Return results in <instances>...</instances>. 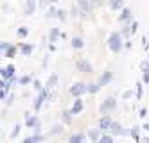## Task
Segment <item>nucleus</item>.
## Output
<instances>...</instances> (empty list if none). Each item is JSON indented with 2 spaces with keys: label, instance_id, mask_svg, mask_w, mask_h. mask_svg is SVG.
<instances>
[{
  "label": "nucleus",
  "instance_id": "nucleus-1",
  "mask_svg": "<svg viewBox=\"0 0 149 143\" xmlns=\"http://www.w3.org/2000/svg\"><path fill=\"white\" fill-rule=\"evenodd\" d=\"M108 48L113 54H119L124 48V41H122V34L120 32H111L110 38H108Z\"/></svg>",
  "mask_w": 149,
  "mask_h": 143
},
{
  "label": "nucleus",
  "instance_id": "nucleus-2",
  "mask_svg": "<svg viewBox=\"0 0 149 143\" xmlns=\"http://www.w3.org/2000/svg\"><path fill=\"white\" fill-rule=\"evenodd\" d=\"M115 107H117V100H115L113 97H108V98H106V100L101 104L99 111H101L102 115H108V113H111V111H113Z\"/></svg>",
  "mask_w": 149,
  "mask_h": 143
},
{
  "label": "nucleus",
  "instance_id": "nucleus-3",
  "mask_svg": "<svg viewBox=\"0 0 149 143\" xmlns=\"http://www.w3.org/2000/svg\"><path fill=\"white\" fill-rule=\"evenodd\" d=\"M84 93H86V84L84 82H76L70 86V95L72 97H83Z\"/></svg>",
  "mask_w": 149,
  "mask_h": 143
},
{
  "label": "nucleus",
  "instance_id": "nucleus-4",
  "mask_svg": "<svg viewBox=\"0 0 149 143\" xmlns=\"http://www.w3.org/2000/svg\"><path fill=\"white\" fill-rule=\"evenodd\" d=\"M110 133L113 134V136H124V134H130V131H124V127L119 124V122H113L111 120V124H110Z\"/></svg>",
  "mask_w": 149,
  "mask_h": 143
},
{
  "label": "nucleus",
  "instance_id": "nucleus-5",
  "mask_svg": "<svg viewBox=\"0 0 149 143\" xmlns=\"http://www.w3.org/2000/svg\"><path fill=\"white\" fill-rule=\"evenodd\" d=\"M47 98H49V90H47V88H45V90L41 88L38 98L34 100V109H36V111H40V109H41V106H43V102L47 100Z\"/></svg>",
  "mask_w": 149,
  "mask_h": 143
},
{
  "label": "nucleus",
  "instance_id": "nucleus-6",
  "mask_svg": "<svg viewBox=\"0 0 149 143\" xmlns=\"http://www.w3.org/2000/svg\"><path fill=\"white\" fill-rule=\"evenodd\" d=\"M76 66H77V70H79V72H83V73H92V72H93L92 64H90L86 59H79V61L76 63Z\"/></svg>",
  "mask_w": 149,
  "mask_h": 143
},
{
  "label": "nucleus",
  "instance_id": "nucleus-7",
  "mask_svg": "<svg viewBox=\"0 0 149 143\" xmlns=\"http://www.w3.org/2000/svg\"><path fill=\"white\" fill-rule=\"evenodd\" d=\"M110 124H111V116L110 115H102V118L99 120V131L101 133H106L110 129Z\"/></svg>",
  "mask_w": 149,
  "mask_h": 143
},
{
  "label": "nucleus",
  "instance_id": "nucleus-8",
  "mask_svg": "<svg viewBox=\"0 0 149 143\" xmlns=\"http://www.w3.org/2000/svg\"><path fill=\"white\" fill-rule=\"evenodd\" d=\"M34 11H36V0H25L24 15L25 16H31V15H34Z\"/></svg>",
  "mask_w": 149,
  "mask_h": 143
},
{
  "label": "nucleus",
  "instance_id": "nucleus-9",
  "mask_svg": "<svg viewBox=\"0 0 149 143\" xmlns=\"http://www.w3.org/2000/svg\"><path fill=\"white\" fill-rule=\"evenodd\" d=\"M77 100H74V106H72V109H70V113L72 115H79L83 109H84V104H83V100H81V97H76Z\"/></svg>",
  "mask_w": 149,
  "mask_h": 143
},
{
  "label": "nucleus",
  "instance_id": "nucleus-10",
  "mask_svg": "<svg viewBox=\"0 0 149 143\" xmlns=\"http://www.w3.org/2000/svg\"><path fill=\"white\" fill-rule=\"evenodd\" d=\"M131 18H133V15H131V9L130 7H122V13L119 15V21H131Z\"/></svg>",
  "mask_w": 149,
  "mask_h": 143
},
{
  "label": "nucleus",
  "instance_id": "nucleus-11",
  "mask_svg": "<svg viewBox=\"0 0 149 143\" xmlns=\"http://www.w3.org/2000/svg\"><path fill=\"white\" fill-rule=\"evenodd\" d=\"M113 81V73L108 70V72H104L102 75H101V79H99V86L102 88V86H106V84H110Z\"/></svg>",
  "mask_w": 149,
  "mask_h": 143
},
{
  "label": "nucleus",
  "instance_id": "nucleus-12",
  "mask_svg": "<svg viewBox=\"0 0 149 143\" xmlns=\"http://www.w3.org/2000/svg\"><path fill=\"white\" fill-rule=\"evenodd\" d=\"M77 4H79V7L84 11V13H92V9L95 7L92 0H77Z\"/></svg>",
  "mask_w": 149,
  "mask_h": 143
},
{
  "label": "nucleus",
  "instance_id": "nucleus-13",
  "mask_svg": "<svg viewBox=\"0 0 149 143\" xmlns=\"http://www.w3.org/2000/svg\"><path fill=\"white\" fill-rule=\"evenodd\" d=\"M0 75H4V79H11V77L15 75V66H13V64H9L6 70L0 68Z\"/></svg>",
  "mask_w": 149,
  "mask_h": 143
},
{
  "label": "nucleus",
  "instance_id": "nucleus-14",
  "mask_svg": "<svg viewBox=\"0 0 149 143\" xmlns=\"http://www.w3.org/2000/svg\"><path fill=\"white\" fill-rule=\"evenodd\" d=\"M20 50H22L24 56H31V54L34 52V45H29V43H22V45H20Z\"/></svg>",
  "mask_w": 149,
  "mask_h": 143
},
{
  "label": "nucleus",
  "instance_id": "nucleus-15",
  "mask_svg": "<svg viewBox=\"0 0 149 143\" xmlns=\"http://www.w3.org/2000/svg\"><path fill=\"white\" fill-rule=\"evenodd\" d=\"M108 6H110V9H113V11H119V9L124 7V0H110Z\"/></svg>",
  "mask_w": 149,
  "mask_h": 143
},
{
  "label": "nucleus",
  "instance_id": "nucleus-16",
  "mask_svg": "<svg viewBox=\"0 0 149 143\" xmlns=\"http://www.w3.org/2000/svg\"><path fill=\"white\" fill-rule=\"evenodd\" d=\"M84 140H86V134H83V133H77V134H72L70 136V143H83Z\"/></svg>",
  "mask_w": 149,
  "mask_h": 143
},
{
  "label": "nucleus",
  "instance_id": "nucleus-17",
  "mask_svg": "<svg viewBox=\"0 0 149 143\" xmlns=\"http://www.w3.org/2000/svg\"><path fill=\"white\" fill-rule=\"evenodd\" d=\"M24 141H25V143H38V141H45V136H41L40 133H36L34 136H29V138H25Z\"/></svg>",
  "mask_w": 149,
  "mask_h": 143
},
{
  "label": "nucleus",
  "instance_id": "nucleus-18",
  "mask_svg": "<svg viewBox=\"0 0 149 143\" xmlns=\"http://www.w3.org/2000/svg\"><path fill=\"white\" fill-rule=\"evenodd\" d=\"M56 84H58V75H56V73H52V75L49 77V81H47L45 88H47V90H52V88H54Z\"/></svg>",
  "mask_w": 149,
  "mask_h": 143
},
{
  "label": "nucleus",
  "instance_id": "nucleus-19",
  "mask_svg": "<svg viewBox=\"0 0 149 143\" xmlns=\"http://www.w3.org/2000/svg\"><path fill=\"white\" fill-rule=\"evenodd\" d=\"M70 45H72V48L79 50V48H83V47H84V39H83V38H74Z\"/></svg>",
  "mask_w": 149,
  "mask_h": 143
},
{
  "label": "nucleus",
  "instance_id": "nucleus-20",
  "mask_svg": "<svg viewBox=\"0 0 149 143\" xmlns=\"http://www.w3.org/2000/svg\"><path fill=\"white\" fill-rule=\"evenodd\" d=\"M101 90V86H99V82H92V84H86V93H97Z\"/></svg>",
  "mask_w": 149,
  "mask_h": 143
},
{
  "label": "nucleus",
  "instance_id": "nucleus-21",
  "mask_svg": "<svg viewBox=\"0 0 149 143\" xmlns=\"http://www.w3.org/2000/svg\"><path fill=\"white\" fill-rule=\"evenodd\" d=\"M99 136H101V131H99V129H92V131H88V138H90L92 141H99Z\"/></svg>",
  "mask_w": 149,
  "mask_h": 143
},
{
  "label": "nucleus",
  "instance_id": "nucleus-22",
  "mask_svg": "<svg viewBox=\"0 0 149 143\" xmlns=\"http://www.w3.org/2000/svg\"><path fill=\"white\" fill-rule=\"evenodd\" d=\"M59 38V29H52L50 30V34H49V39H50V43H56V39Z\"/></svg>",
  "mask_w": 149,
  "mask_h": 143
},
{
  "label": "nucleus",
  "instance_id": "nucleus-23",
  "mask_svg": "<svg viewBox=\"0 0 149 143\" xmlns=\"http://www.w3.org/2000/svg\"><path fill=\"white\" fill-rule=\"evenodd\" d=\"M6 56H7V57H15V56H16V47L9 45V47L6 48Z\"/></svg>",
  "mask_w": 149,
  "mask_h": 143
},
{
  "label": "nucleus",
  "instance_id": "nucleus-24",
  "mask_svg": "<svg viewBox=\"0 0 149 143\" xmlns=\"http://www.w3.org/2000/svg\"><path fill=\"white\" fill-rule=\"evenodd\" d=\"M99 141H101V143H113V134H104V136H99Z\"/></svg>",
  "mask_w": 149,
  "mask_h": 143
},
{
  "label": "nucleus",
  "instance_id": "nucleus-25",
  "mask_svg": "<svg viewBox=\"0 0 149 143\" xmlns=\"http://www.w3.org/2000/svg\"><path fill=\"white\" fill-rule=\"evenodd\" d=\"M36 122H38V116H29V118L25 120V125H27V127H34Z\"/></svg>",
  "mask_w": 149,
  "mask_h": 143
},
{
  "label": "nucleus",
  "instance_id": "nucleus-26",
  "mask_svg": "<svg viewBox=\"0 0 149 143\" xmlns=\"http://www.w3.org/2000/svg\"><path fill=\"white\" fill-rule=\"evenodd\" d=\"M138 131H140V127H131V131H130V134L133 136L135 141H140V138H138Z\"/></svg>",
  "mask_w": 149,
  "mask_h": 143
},
{
  "label": "nucleus",
  "instance_id": "nucleus-27",
  "mask_svg": "<svg viewBox=\"0 0 149 143\" xmlns=\"http://www.w3.org/2000/svg\"><path fill=\"white\" fill-rule=\"evenodd\" d=\"M27 34H29V29L27 27H20L18 29V38H27Z\"/></svg>",
  "mask_w": 149,
  "mask_h": 143
},
{
  "label": "nucleus",
  "instance_id": "nucleus-28",
  "mask_svg": "<svg viewBox=\"0 0 149 143\" xmlns=\"http://www.w3.org/2000/svg\"><path fill=\"white\" fill-rule=\"evenodd\" d=\"M70 122H72V113L65 111V113H63V124H70Z\"/></svg>",
  "mask_w": 149,
  "mask_h": 143
},
{
  "label": "nucleus",
  "instance_id": "nucleus-29",
  "mask_svg": "<svg viewBox=\"0 0 149 143\" xmlns=\"http://www.w3.org/2000/svg\"><path fill=\"white\" fill-rule=\"evenodd\" d=\"M56 16L61 20V21H65L67 20V13H65V11H63V9H59V11H56Z\"/></svg>",
  "mask_w": 149,
  "mask_h": 143
},
{
  "label": "nucleus",
  "instance_id": "nucleus-30",
  "mask_svg": "<svg viewBox=\"0 0 149 143\" xmlns=\"http://www.w3.org/2000/svg\"><path fill=\"white\" fill-rule=\"evenodd\" d=\"M142 86H144V82H138L136 84V98H138V100L142 98Z\"/></svg>",
  "mask_w": 149,
  "mask_h": 143
},
{
  "label": "nucleus",
  "instance_id": "nucleus-31",
  "mask_svg": "<svg viewBox=\"0 0 149 143\" xmlns=\"http://www.w3.org/2000/svg\"><path fill=\"white\" fill-rule=\"evenodd\" d=\"M140 70H142V72H147V70H149V61H147V59L140 63Z\"/></svg>",
  "mask_w": 149,
  "mask_h": 143
},
{
  "label": "nucleus",
  "instance_id": "nucleus-32",
  "mask_svg": "<svg viewBox=\"0 0 149 143\" xmlns=\"http://www.w3.org/2000/svg\"><path fill=\"white\" fill-rule=\"evenodd\" d=\"M142 82L144 84H149V70L147 72H142Z\"/></svg>",
  "mask_w": 149,
  "mask_h": 143
},
{
  "label": "nucleus",
  "instance_id": "nucleus-33",
  "mask_svg": "<svg viewBox=\"0 0 149 143\" xmlns=\"http://www.w3.org/2000/svg\"><path fill=\"white\" fill-rule=\"evenodd\" d=\"M56 11H58V9H54V7H50V9L47 11V18H54V16H56Z\"/></svg>",
  "mask_w": 149,
  "mask_h": 143
},
{
  "label": "nucleus",
  "instance_id": "nucleus-34",
  "mask_svg": "<svg viewBox=\"0 0 149 143\" xmlns=\"http://www.w3.org/2000/svg\"><path fill=\"white\" fill-rule=\"evenodd\" d=\"M61 131H63L61 125H54V127H52V131H50V134H58V133H61Z\"/></svg>",
  "mask_w": 149,
  "mask_h": 143
},
{
  "label": "nucleus",
  "instance_id": "nucleus-35",
  "mask_svg": "<svg viewBox=\"0 0 149 143\" xmlns=\"http://www.w3.org/2000/svg\"><path fill=\"white\" fill-rule=\"evenodd\" d=\"M136 29H138V21H133V23H131V27H130V32H131V34H135V32H136Z\"/></svg>",
  "mask_w": 149,
  "mask_h": 143
},
{
  "label": "nucleus",
  "instance_id": "nucleus-36",
  "mask_svg": "<svg viewBox=\"0 0 149 143\" xmlns=\"http://www.w3.org/2000/svg\"><path fill=\"white\" fill-rule=\"evenodd\" d=\"M20 129H22V127H20V125H16V127H15V131H13V133H11V138H13V140H15V138H16V136L20 134Z\"/></svg>",
  "mask_w": 149,
  "mask_h": 143
},
{
  "label": "nucleus",
  "instance_id": "nucleus-37",
  "mask_svg": "<svg viewBox=\"0 0 149 143\" xmlns=\"http://www.w3.org/2000/svg\"><path fill=\"white\" fill-rule=\"evenodd\" d=\"M142 47H144V50H149V39L146 36L142 38Z\"/></svg>",
  "mask_w": 149,
  "mask_h": 143
},
{
  "label": "nucleus",
  "instance_id": "nucleus-38",
  "mask_svg": "<svg viewBox=\"0 0 149 143\" xmlns=\"http://www.w3.org/2000/svg\"><path fill=\"white\" fill-rule=\"evenodd\" d=\"M31 82V77L29 75H25V77H22V79H20V84H29Z\"/></svg>",
  "mask_w": 149,
  "mask_h": 143
},
{
  "label": "nucleus",
  "instance_id": "nucleus-39",
  "mask_svg": "<svg viewBox=\"0 0 149 143\" xmlns=\"http://www.w3.org/2000/svg\"><path fill=\"white\" fill-rule=\"evenodd\" d=\"M6 97H7V90H4V88H0V100H4Z\"/></svg>",
  "mask_w": 149,
  "mask_h": 143
},
{
  "label": "nucleus",
  "instance_id": "nucleus-40",
  "mask_svg": "<svg viewBox=\"0 0 149 143\" xmlns=\"http://www.w3.org/2000/svg\"><path fill=\"white\" fill-rule=\"evenodd\" d=\"M33 86H34V90H38V91L41 90V88H43V86H41V82H40V81H34V82H33Z\"/></svg>",
  "mask_w": 149,
  "mask_h": 143
},
{
  "label": "nucleus",
  "instance_id": "nucleus-41",
  "mask_svg": "<svg viewBox=\"0 0 149 143\" xmlns=\"http://www.w3.org/2000/svg\"><path fill=\"white\" fill-rule=\"evenodd\" d=\"M146 116H147V109L142 107V109H140V118H146Z\"/></svg>",
  "mask_w": 149,
  "mask_h": 143
},
{
  "label": "nucleus",
  "instance_id": "nucleus-42",
  "mask_svg": "<svg viewBox=\"0 0 149 143\" xmlns=\"http://www.w3.org/2000/svg\"><path fill=\"white\" fill-rule=\"evenodd\" d=\"M93 2V6H99V4H102V0H92Z\"/></svg>",
  "mask_w": 149,
  "mask_h": 143
},
{
  "label": "nucleus",
  "instance_id": "nucleus-43",
  "mask_svg": "<svg viewBox=\"0 0 149 143\" xmlns=\"http://www.w3.org/2000/svg\"><path fill=\"white\" fill-rule=\"evenodd\" d=\"M144 131H147V133H149V124H144V127H142Z\"/></svg>",
  "mask_w": 149,
  "mask_h": 143
},
{
  "label": "nucleus",
  "instance_id": "nucleus-44",
  "mask_svg": "<svg viewBox=\"0 0 149 143\" xmlns=\"http://www.w3.org/2000/svg\"><path fill=\"white\" fill-rule=\"evenodd\" d=\"M47 2H50V4H54V2H58V0H47Z\"/></svg>",
  "mask_w": 149,
  "mask_h": 143
}]
</instances>
